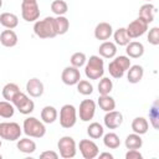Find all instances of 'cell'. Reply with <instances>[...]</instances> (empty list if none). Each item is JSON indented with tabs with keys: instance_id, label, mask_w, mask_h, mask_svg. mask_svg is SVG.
Here are the masks:
<instances>
[{
	"instance_id": "30bf717a",
	"label": "cell",
	"mask_w": 159,
	"mask_h": 159,
	"mask_svg": "<svg viewBox=\"0 0 159 159\" xmlns=\"http://www.w3.org/2000/svg\"><path fill=\"white\" fill-rule=\"evenodd\" d=\"M96 113V103L92 99H83L80 103V119L82 122H89Z\"/></svg>"
},
{
	"instance_id": "ac0fdd59",
	"label": "cell",
	"mask_w": 159,
	"mask_h": 159,
	"mask_svg": "<svg viewBox=\"0 0 159 159\" xmlns=\"http://www.w3.org/2000/svg\"><path fill=\"white\" fill-rule=\"evenodd\" d=\"M125 52L128 55V57H132V58H139L143 56L144 53V46L142 42H138V41H130L127 46H125Z\"/></svg>"
},
{
	"instance_id": "bcb514c9",
	"label": "cell",
	"mask_w": 159,
	"mask_h": 159,
	"mask_svg": "<svg viewBox=\"0 0 159 159\" xmlns=\"http://www.w3.org/2000/svg\"><path fill=\"white\" fill-rule=\"evenodd\" d=\"M2 6V0H0V7Z\"/></svg>"
},
{
	"instance_id": "d590c367",
	"label": "cell",
	"mask_w": 159,
	"mask_h": 159,
	"mask_svg": "<svg viewBox=\"0 0 159 159\" xmlns=\"http://www.w3.org/2000/svg\"><path fill=\"white\" fill-rule=\"evenodd\" d=\"M108 72H109V75L113 78H122L123 75H124V71L116 63L114 60L112 62H109V65H108Z\"/></svg>"
},
{
	"instance_id": "d4e9b609",
	"label": "cell",
	"mask_w": 159,
	"mask_h": 159,
	"mask_svg": "<svg viewBox=\"0 0 159 159\" xmlns=\"http://www.w3.org/2000/svg\"><path fill=\"white\" fill-rule=\"evenodd\" d=\"M124 144H125L127 149H140L142 145H143V139L140 138L139 134L132 133V134L127 135Z\"/></svg>"
},
{
	"instance_id": "d6a6232c",
	"label": "cell",
	"mask_w": 159,
	"mask_h": 159,
	"mask_svg": "<svg viewBox=\"0 0 159 159\" xmlns=\"http://www.w3.org/2000/svg\"><path fill=\"white\" fill-rule=\"evenodd\" d=\"M113 88V82L109 80V77H101V81L98 83V92L99 94H109Z\"/></svg>"
},
{
	"instance_id": "3957f363",
	"label": "cell",
	"mask_w": 159,
	"mask_h": 159,
	"mask_svg": "<svg viewBox=\"0 0 159 159\" xmlns=\"http://www.w3.org/2000/svg\"><path fill=\"white\" fill-rule=\"evenodd\" d=\"M84 73L87 78L89 80H99L103 77L104 73V62L99 56H91L86 67H84Z\"/></svg>"
},
{
	"instance_id": "f1b7e54d",
	"label": "cell",
	"mask_w": 159,
	"mask_h": 159,
	"mask_svg": "<svg viewBox=\"0 0 159 159\" xmlns=\"http://www.w3.org/2000/svg\"><path fill=\"white\" fill-rule=\"evenodd\" d=\"M103 143L109 149H117L120 145L119 137L116 133H107L103 135Z\"/></svg>"
},
{
	"instance_id": "52a82bcc",
	"label": "cell",
	"mask_w": 159,
	"mask_h": 159,
	"mask_svg": "<svg viewBox=\"0 0 159 159\" xmlns=\"http://www.w3.org/2000/svg\"><path fill=\"white\" fill-rule=\"evenodd\" d=\"M21 15L27 22L36 21L40 17V7L37 1H22L21 2Z\"/></svg>"
},
{
	"instance_id": "277c9868",
	"label": "cell",
	"mask_w": 159,
	"mask_h": 159,
	"mask_svg": "<svg viewBox=\"0 0 159 159\" xmlns=\"http://www.w3.org/2000/svg\"><path fill=\"white\" fill-rule=\"evenodd\" d=\"M21 135V128L16 122H2L0 123V138L14 142Z\"/></svg>"
},
{
	"instance_id": "7a4b0ae2",
	"label": "cell",
	"mask_w": 159,
	"mask_h": 159,
	"mask_svg": "<svg viewBox=\"0 0 159 159\" xmlns=\"http://www.w3.org/2000/svg\"><path fill=\"white\" fill-rule=\"evenodd\" d=\"M22 129L27 137H32V138H42L46 134L45 124L35 117H27L24 120Z\"/></svg>"
},
{
	"instance_id": "681fc988",
	"label": "cell",
	"mask_w": 159,
	"mask_h": 159,
	"mask_svg": "<svg viewBox=\"0 0 159 159\" xmlns=\"http://www.w3.org/2000/svg\"><path fill=\"white\" fill-rule=\"evenodd\" d=\"M0 147H1V140H0Z\"/></svg>"
},
{
	"instance_id": "484cf974",
	"label": "cell",
	"mask_w": 159,
	"mask_h": 159,
	"mask_svg": "<svg viewBox=\"0 0 159 159\" xmlns=\"http://www.w3.org/2000/svg\"><path fill=\"white\" fill-rule=\"evenodd\" d=\"M113 37H114V42L119 46H127L130 42V37L128 36L125 27H119L118 30H116Z\"/></svg>"
},
{
	"instance_id": "f35d334b",
	"label": "cell",
	"mask_w": 159,
	"mask_h": 159,
	"mask_svg": "<svg viewBox=\"0 0 159 159\" xmlns=\"http://www.w3.org/2000/svg\"><path fill=\"white\" fill-rule=\"evenodd\" d=\"M148 41L149 43L157 46L159 45V27H153L149 30V34H148Z\"/></svg>"
},
{
	"instance_id": "f6af8a7d",
	"label": "cell",
	"mask_w": 159,
	"mask_h": 159,
	"mask_svg": "<svg viewBox=\"0 0 159 159\" xmlns=\"http://www.w3.org/2000/svg\"><path fill=\"white\" fill-rule=\"evenodd\" d=\"M22 1H37V0H22Z\"/></svg>"
},
{
	"instance_id": "836d02e7",
	"label": "cell",
	"mask_w": 159,
	"mask_h": 159,
	"mask_svg": "<svg viewBox=\"0 0 159 159\" xmlns=\"http://www.w3.org/2000/svg\"><path fill=\"white\" fill-rule=\"evenodd\" d=\"M77 91H78V93H81L83 96H88L93 92V86H92V83H89L86 80H80L77 82Z\"/></svg>"
},
{
	"instance_id": "4dcf8cb0",
	"label": "cell",
	"mask_w": 159,
	"mask_h": 159,
	"mask_svg": "<svg viewBox=\"0 0 159 159\" xmlns=\"http://www.w3.org/2000/svg\"><path fill=\"white\" fill-rule=\"evenodd\" d=\"M15 113V107L9 101H0V117L11 118Z\"/></svg>"
},
{
	"instance_id": "74e56055",
	"label": "cell",
	"mask_w": 159,
	"mask_h": 159,
	"mask_svg": "<svg viewBox=\"0 0 159 159\" xmlns=\"http://www.w3.org/2000/svg\"><path fill=\"white\" fill-rule=\"evenodd\" d=\"M34 109H35V103H34V101L30 99V98H29L21 107L17 108V111H19L21 114H30V113L34 112Z\"/></svg>"
},
{
	"instance_id": "d6986e66",
	"label": "cell",
	"mask_w": 159,
	"mask_h": 159,
	"mask_svg": "<svg viewBox=\"0 0 159 159\" xmlns=\"http://www.w3.org/2000/svg\"><path fill=\"white\" fill-rule=\"evenodd\" d=\"M143 75H144L143 67L139 66V65H133L128 68V75H127L128 82L129 83H138V82L142 81Z\"/></svg>"
},
{
	"instance_id": "7c38bea8",
	"label": "cell",
	"mask_w": 159,
	"mask_h": 159,
	"mask_svg": "<svg viewBox=\"0 0 159 159\" xmlns=\"http://www.w3.org/2000/svg\"><path fill=\"white\" fill-rule=\"evenodd\" d=\"M103 120H104V125L108 129H116L123 123V114L120 112L113 109V111H109L106 113Z\"/></svg>"
},
{
	"instance_id": "1f68e13d",
	"label": "cell",
	"mask_w": 159,
	"mask_h": 159,
	"mask_svg": "<svg viewBox=\"0 0 159 159\" xmlns=\"http://www.w3.org/2000/svg\"><path fill=\"white\" fill-rule=\"evenodd\" d=\"M51 10L57 16H61V15H65L67 12L68 6H67V2L65 0H55L51 4Z\"/></svg>"
},
{
	"instance_id": "2e32d148",
	"label": "cell",
	"mask_w": 159,
	"mask_h": 159,
	"mask_svg": "<svg viewBox=\"0 0 159 159\" xmlns=\"http://www.w3.org/2000/svg\"><path fill=\"white\" fill-rule=\"evenodd\" d=\"M98 53L104 58H113L117 53V46L114 42L103 41L98 47Z\"/></svg>"
},
{
	"instance_id": "ee69618b",
	"label": "cell",
	"mask_w": 159,
	"mask_h": 159,
	"mask_svg": "<svg viewBox=\"0 0 159 159\" xmlns=\"http://www.w3.org/2000/svg\"><path fill=\"white\" fill-rule=\"evenodd\" d=\"M99 155V159H104V158H107V159H113V155L111 154V153H101V154H98Z\"/></svg>"
},
{
	"instance_id": "b9f144b4",
	"label": "cell",
	"mask_w": 159,
	"mask_h": 159,
	"mask_svg": "<svg viewBox=\"0 0 159 159\" xmlns=\"http://www.w3.org/2000/svg\"><path fill=\"white\" fill-rule=\"evenodd\" d=\"M143 155L139 153L138 149H128L125 153V159H142Z\"/></svg>"
},
{
	"instance_id": "ffe728a7",
	"label": "cell",
	"mask_w": 159,
	"mask_h": 159,
	"mask_svg": "<svg viewBox=\"0 0 159 159\" xmlns=\"http://www.w3.org/2000/svg\"><path fill=\"white\" fill-rule=\"evenodd\" d=\"M148 128H149V123L148 120L144 118V117H135L132 122V129L134 133L142 135V134H145L148 132Z\"/></svg>"
},
{
	"instance_id": "6da1fadb",
	"label": "cell",
	"mask_w": 159,
	"mask_h": 159,
	"mask_svg": "<svg viewBox=\"0 0 159 159\" xmlns=\"http://www.w3.org/2000/svg\"><path fill=\"white\" fill-rule=\"evenodd\" d=\"M34 32L40 39H52L57 36L55 17L47 16L43 20H39L34 25Z\"/></svg>"
},
{
	"instance_id": "83f0119b",
	"label": "cell",
	"mask_w": 159,
	"mask_h": 159,
	"mask_svg": "<svg viewBox=\"0 0 159 159\" xmlns=\"http://www.w3.org/2000/svg\"><path fill=\"white\" fill-rule=\"evenodd\" d=\"M17 92H20V88H19V86L16 83H11L10 82V83H6L2 87V97L9 102H11V99L14 98V96Z\"/></svg>"
},
{
	"instance_id": "7bdbcfd3",
	"label": "cell",
	"mask_w": 159,
	"mask_h": 159,
	"mask_svg": "<svg viewBox=\"0 0 159 159\" xmlns=\"http://www.w3.org/2000/svg\"><path fill=\"white\" fill-rule=\"evenodd\" d=\"M40 158H42V159H57L58 154L53 150H46V152H42L40 154Z\"/></svg>"
},
{
	"instance_id": "c3c4849f",
	"label": "cell",
	"mask_w": 159,
	"mask_h": 159,
	"mask_svg": "<svg viewBox=\"0 0 159 159\" xmlns=\"http://www.w3.org/2000/svg\"><path fill=\"white\" fill-rule=\"evenodd\" d=\"M1 158H2V155H1V154H0V159H1Z\"/></svg>"
},
{
	"instance_id": "5b68a950",
	"label": "cell",
	"mask_w": 159,
	"mask_h": 159,
	"mask_svg": "<svg viewBox=\"0 0 159 159\" xmlns=\"http://www.w3.org/2000/svg\"><path fill=\"white\" fill-rule=\"evenodd\" d=\"M77 122V112L75 106L72 104H65L62 106L60 111V124L61 127L70 129L72 128Z\"/></svg>"
},
{
	"instance_id": "7402d4cb",
	"label": "cell",
	"mask_w": 159,
	"mask_h": 159,
	"mask_svg": "<svg viewBox=\"0 0 159 159\" xmlns=\"http://www.w3.org/2000/svg\"><path fill=\"white\" fill-rule=\"evenodd\" d=\"M57 111L53 106H46L41 111V119L46 124H51L57 119Z\"/></svg>"
},
{
	"instance_id": "4fadbf2b",
	"label": "cell",
	"mask_w": 159,
	"mask_h": 159,
	"mask_svg": "<svg viewBox=\"0 0 159 159\" xmlns=\"http://www.w3.org/2000/svg\"><path fill=\"white\" fill-rule=\"evenodd\" d=\"M26 91L31 97H41L43 94V83L36 77L30 78L26 83Z\"/></svg>"
},
{
	"instance_id": "4316f807",
	"label": "cell",
	"mask_w": 159,
	"mask_h": 159,
	"mask_svg": "<svg viewBox=\"0 0 159 159\" xmlns=\"http://www.w3.org/2000/svg\"><path fill=\"white\" fill-rule=\"evenodd\" d=\"M87 134H88L89 138H92V139H99L101 137H103L104 129H103V127H102L99 123L93 122V123H91V124L87 127Z\"/></svg>"
},
{
	"instance_id": "e575fe53",
	"label": "cell",
	"mask_w": 159,
	"mask_h": 159,
	"mask_svg": "<svg viewBox=\"0 0 159 159\" xmlns=\"http://www.w3.org/2000/svg\"><path fill=\"white\" fill-rule=\"evenodd\" d=\"M86 61H87V58H86V55L83 52H75L71 56V66H73L76 68L82 67L86 63Z\"/></svg>"
},
{
	"instance_id": "44dd1931",
	"label": "cell",
	"mask_w": 159,
	"mask_h": 159,
	"mask_svg": "<svg viewBox=\"0 0 159 159\" xmlns=\"http://www.w3.org/2000/svg\"><path fill=\"white\" fill-rule=\"evenodd\" d=\"M0 24L6 29H15L19 25V19L12 12H2L0 15Z\"/></svg>"
},
{
	"instance_id": "603a6c76",
	"label": "cell",
	"mask_w": 159,
	"mask_h": 159,
	"mask_svg": "<svg viewBox=\"0 0 159 159\" xmlns=\"http://www.w3.org/2000/svg\"><path fill=\"white\" fill-rule=\"evenodd\" d=\"M16 147L21 153H25V154H31L36 150V143L29 138H22V139L19 138Z\"/></svg>"
},
{
	"instance_id": "e0dca14e",
	"label": "cell",
	"mask_w": 159,
	"mask_h": 159,
	"mask_svg": "<svg viewBox=\"0 0 159 159\" xmlns=\"http://www.w3.org/2000/svg\"><path fill=\"white\" fill-rule=\"evenodd\" d=\"M154 14H155V6L150 2H148V4H144L139 7V16L138 17H140L142 20H144L149 25L154 20Z\"/></svg>"
},
{
	"instance_id": "8fae6325",
	"label": "cell",
	"mask_w": 159,
	"mask_h": 159,
	"mask_svg": "<svg viewBox=\"0 0 159 159\" xmlns=\"http://www.w3.org/2000/svg\"><path fill=\"white\" fill-rule=\"evenodd\" d=\"M61 80L67 86H73V84H77V82L81 80V73H80V70L73 67V66H68L66 67L63 71H62V75H61Z\"/></svg>"
},
{
	"instance_id": "9a60e30c",
	"label": "cell",
	"mask_w": 159,
	"mask_h": 159,
	"mask_svg": "<svg viewBox=\"0 0 159 159\" xmlns=\"http://www.w3.org/2000/svg\"><path fill=\"white\" fill-rule=\"evenodd\" d=\"M0 42L5 47H14L17 43V35L14 30L7 29L0 34Z\"/></svg>"
},
{
	"instance_id": "8d00e7d4",
	"label": "cell",
	"mask_w": 159,
	"mask_h": 159,
	"mask_svg": "<svg viewBox=\"0 0 159 159\" xmlns=\"http://www.w3.org/2000/svg\"><path fill=\"white\" fill-rule=\"evenodd\" d=\"M27 99H29V97H27L24 92H21V91H20V92H17V93L14 96V98L11 99V103H12V104H14V107H16V109H17V108H19V107H21V106H22Z\"/></svg>"
},
{
	"instance_id": "f546056e",
	"label": "cell",
	"mask_w": 159,
	"mask_h": 159,
	"mask_svg": "<svg viewBox=\"0 0 159 159\" xmlns=\"http://www.w3.org/2000/svg\"><path fill=\"white\" fill-rule=\"evenodd\" d=\"M56 21V30H57V35H65L68 29H70V21L67 17H65L63 15L55 17Z\"/></svg>"
},
{
	"instance_id": "5bb4252c",
	"label": "cell",
	"mask_w": 159,
	"mask_h": 159,
	"mask_svg": "<svg viewBox=\"0 0 159 159\" xmlns=\"http://www.w3.org/2000/svg\"><path fill=\"white\" fill-rule=\"evenodd\" d=\"M113 34L112 25L108 22H99L94 29V37L101 41H107Z\"/></svg>"
},
{
	"instance_id": "7dc6e473",
	"label": "cell",
	"mask_w": 159,
	"mask_h": 159,
	"mask_svg": "<svg viewBox=\"0 0 159 159\" xmlns=\"http://www.w3.org/2000/svg\"><path fill=\"white\" fill-rule=\"evenodd\" d=\"M145 1H148V2H150V1H152V0H145Z\"/></svg>"
},
{
	"instance_id": "9c48e42d",
	"label": "cell",
	"mask_w": 159,
	"mask_h": 159,
	"mask_svg": "<svg viewBox=\"0 0 159 159\" xmlns=\"http://www.w3.org/2000/svg\"><path fill=\"white\" fill-rule=\"evenodd\" d=\"M78 148L84 159H94L99 154L98 145L91 139H82L78 144Z\"/></svg>"
},
{
	"instance_id": "ba28073f",
	"label": "cell",
	"mask_w": 159,
	"mask_h": 159,
	"mask_svg": "<svg viewBox=\"0 0 159 159\" xmlns=\"http://www.w3.org/2000/svg\"><path fill=\"white\" fill-rule=\"evenodd\" d=\"M125 30L130 39H138L147 32L148 24L144 20H142L140 17H138V19L133 20L132 22H129V25L125 27Z\"/></svg>"
},
{
	"instance_id": "8992f818",
	"label": "cell",
	"mask_w": 159,
	"mask_h": 159,
	"mask_svg": "<svg viewBox=\"0 0 159 159\" xmlns=\"http://www.w3.org/2000/svg\"><path fill=\"white\" fill-rule=\"evenodd\" d=\"M57 148L60 150V155L65 159H71L76 155V142L72 137L70 135H65L62 137L58 143H57Z\"/></svg>"
},
{
	"instance_id": "cb8c5ba5",
	"label": "cell",
	"mask_w": 159,
	"mask_h": 159,
	"mask_svg": "<svg viewBox=\"0 0 159 159\" xmlns=\"http://www.w3.org/2000/svg\"><path fill=\"white\" fill-rule=\"evenodd\" d=\"M98 106H99V108L102 111L109 112V111H113L116 108V101L109 94H99Z\"/></svg>"
},
{
	"instance_id": "ab89813d",
	"label": "cell",
	"mask_w": 159,
	"mask_h": 159,
	"mask_svg": "<svg viewBox=\"0 0 159 159\" xmlns=\"http://www.w3.org/2000/svg\"><path fill=\"white\" fill-rule=\"evenodd\" d=\"M114 61H116V63H117L124 72L130 67V60H129V57H127V56H118V57L114 58Z\"/></svg>"
},
{
	"instance_id": "60d3db41",
	"label": "cell",
	"mask_w": 159,
	"mask_h": 159,
	"mask_svg": "<svg viewBox=\"0 0 159 159\" xmlns=\"http://www.w3.org/2000/svg\"><path fill=\"white\" fill-rule=\"evenodd\" d=\"M157 102L154 103V106L152 107L150 109V113H149V117H150V120H152V124L155 129H158V118H159V113H158V107H157Z\"/></svg>"
}]
</instances>
